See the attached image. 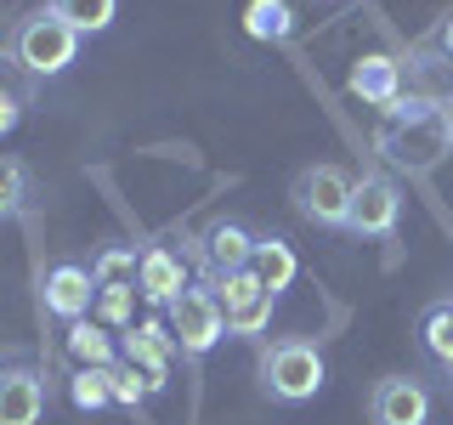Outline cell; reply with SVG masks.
Segmentation results:
<instances>
[{"label": "cell", "mask_w": 453, "mask_h": 425, "mask_svg": "<svg viewBox=\"0 0 453 425\" xmlns=\"http://www.w3.org/2000/svg\"><path fill=\"white\" fill-rule=\"evenodd\" d=\"M374 153L408 176H425L453 153V108L425 103V97H396L374 131Z\"/></svg>", "instance_id": "6da1fadb"}, {"label": "cell", "mask_w": 453, "mask_h": 425, "mask_svg": "<svg viewBox=\"0 0 453 425\" xmlns=\"http://www.w3.org/2000/svg\"><path fill=\"white\" fill-rule=\"evenodd\" d=\"M12 57H18L23 74L51 80V74H63V68L80 57V35L57 18L51 6H40V12H28V18L18 23V35H12Z\"/></svg>", "instance_id": "7a4b0ae2"}, {"label": "cell", "mask_w": 453, "mask_h": 425, "mask_svg": "<svg viewBox=\"0 0 453 425\" xmlns=\"http://www.w3.org/2000/svg\"><path fill=\"white\" fill-rule=\"evenodd\" d=\"M261 386L278 403H306L323 386V352L311 340H273L261 352Z\"/></svg>", "instance_id": "3957f363"}, {"label": "cell", "mask_w": 453, "mask_h": 425, "mask_svg": "<svg viewBox=\"0 0 453 425\" xmlns=\"http://www.w3.org/2000/svg\"><path fill=\"white\" fill-rule=\"evenodd\" d=\"M351 193H357V182L346 176L340 165H306L301 176H295V210H301L306 221H318V227H346L351 221Z\"/></svg>", "instance_id": "277c9868"}, {"label": "cell", "mask_w": 453, "mask_h": 425, "mask_svg": "<svg viewBox=\"0 0 453 425\" xmlns=\"http://www.w3.org/2000/svg\"><path fill=\"white\" fill-rule=\"evenodd\" d=\"M165 323H170V335H176V352H188V358H204L226 335V312L216 301V290H181L176 301L165 306Z\"/></svg>", "instance_id": "5b68a950"}, {"label": "cell", "mask_w": 453, "mask_h": 425, "mask_svg": "<svg viewBox=\"0 0 453 425\" xmlns=\"http://www.w3.org/2000/svg\"><path fill=\"white\" fill-rule=\"evenodd\" d=\"M396 216H403V193H396V182L391 176H363L357 182V193H351V221H346V233H357V238H386Z\"/></svg>", "instance_id": "8992f818"}, {"label": "cell", "mask_w": 453, "mask_h": 425, "mask_svg": "<svg viewBox=\"0 0 453 425\" xmlns=\"http://www.w3.org/2000/svg\"><path fill=\"white\" fill-rule=\"evenodd\" d=\"M250 255H255V233H250V227H238V221H216L204 238H198V273H204L210 283H221V278L244 273Z\"/></svg>", "instance_id": "52a82bcc"}, {"label": "cell", "mask_w": 453, "mask_h": 425, "mask_svg": "<svg viewBox=\"0 0 453 425\" xmlns=\"http://www.w3.org/2000/svg\"><path fill=\"white\" fill-rule=\"evenodd\" d=\"M40 290H46V312H51V318H63V323H80V318H91V312H96V278H91V267L57 261Z\"/></svg>", "instance_id": "ba28073f"}, {"label": "cell", "mask_w": 453, "mask_h": 425, "mask_svg": "<svg viewBox=\"0 0 453 425\" xmlns=\"http://www.w3.org/2000/svg\"><path fill=\"white\" fill-rule=\"evenodd\" d=\"M368 414H374V425H425V420H431V397H425L419 380L391 375V380H380V386H374Z\"/></svg>", "instance_id": "9c48e42d"}, {"label": "cell", "mask_w": 453, "mask_h": 425, "mask_svg": "<svg viewBox=\"0 0 453 425\" xmlns=\"http://www.w3.org/2000/svg\"><path fill=\"white\" fill-rule=\"evenodd\" d=\"M170 358H176V335H170V323L148 318V323H136V329H125V363H136L142 375H148L153 391L165 386Z\"/></svg>", "instance_id": "30bf717a"}, {"label": "cell", "mask_w": 453, "mask_h": 425, "mask_svg": "<svg viewBox=\"0 0 453 425\" xmlns=\"http://www.w3.org/2000/svg\"><path fill=\"white\" fill-rule=\"evenodd\" d=\"M403 85H408L403 63H396V57H386V51H368L363 63L346 74V91H351V97H363V103H368V108H380V113H386L396 97H403Z\"/></svg>", "instance_id": "8fae6325"}, {"label": "cell", "mask_w": 453, "mask_h": 425, "mask_svg": "<svg viewBox=\"0 0 453 425\" xmlns=\"http://www.w3.org/2000/svg\"><path fill=\"white\" fill-rule=\"evenodd\" d=\"M136 290L148 295L153 306H170L181 290H188V261H181L170 244H148L142 250V267H136Z\"/></svg>", "instance_id": "7c38bea8"}, {"label": "cell", "mask_w": 453, "mask_h": 425, "mask_svg": "<svg viewBox=\"0 0 453 425\" xmlns=\"http://www.w3.org/2000/svg\"><path fill=\"white\" fill-rule=\"evenodd\" d=\"M46 380L35 368H0V425H40Z\"/></svg>", "instance_id": "4fadbf2b"}, {"label": "cell", "mask_w": 453, "mask_h": 425, "mask_svg": "<svg viewBox=\"0 0 453 425\" xmlns=\"http://www.w3.org/2000/svg\"><path fill=\"white\" fill-rule=\"evenodd\" d=\"M403 74H408V97H425V103L453 108V57H442L436 46H425V51H414L403 63Z\"/></svg>", "instance_id": "5bb4252c"}, {"label": "cell", "mask_w": 453, "mask_h": 425, "mask_svg": "<svg viewBox=\"0 0 453 425\" xmlns=\"http://www.w3.org/2000/svg\"><path fill=\"white\" fill-rule=\"evenodd\" d=\"M250 273L261 278V290L283 295L295 283V273H301V261H295V250L283 244L278 233H261V238H255V255H250Z\"/></svg>", "instance_id": "9a60e30c"}, {"label": "cell", "mask_w": 453, "mask_h": 425, "mask_svg": "<svg viewBox=\"0 0 453 425\" xmlns=\"http://www.w3.org/2000/svg\"><path fill=\"white\" fill-rule=\"evenodd\" d=\"M68 358H74L80 368H113L119 363V346H113L108 323H96V318L68 323Z\"/></svg>", "instance_id": "2e32d148"}, {"label": "cell", "mask_w": 453, "mask_h": 425, "mask_svg": "<svg viewBox=\"0 0 453 425\" xmlns=\"http://www.w3.org/2000/svg\"><path fill=\"white\" fill-rule=\"evenodd\" d=\"M244 35L250 40H289L295 35V12H289V0H250L244 6Z\"/></svg>", "instance_id": "e0dca14e"}, {"label": "cell", "mask_w": 453, "mask_h": 425, "mask_svg": "<svg viewBox=\"0 0 453 425\" xmlns=\"http://www.w3.org/2000/svg\"><path fill=\"white\" fill-rule=\"evenodd\" d=\"M46 6L74 28V35H103L113 23V12H119V0H46Z\"/></svg>", "instance_id": "ac0fdd59"}, {"label": "cell", "mask_w": 453, "mask_h": 425, "mask_svg": "<svg viewBox=\"0 0 453 425\" xmlns=\"http://www.w3.org/2000/svg\"><path fill=\"white\" fill-rule=\"evenodd\" d=\"M136 267H142L136 250L103 244V250H96V261H91V278H96V290H119V283H136Z\"/></svg>", "instance_id": "d6986e66"}, {"label": "cell", "mask_w": 453, "mask_h": 425, "mask_svg": "<svg viewBox=\"0 0 453 425\" xmlns=\"http://www.w3.org/2000/svg\"><path fill=\"white\" fill-rule=\"evenodd\" d=\"M273 306H278V295L273 290H261V295H250V301H238V306H226V335H266L273 329Z\"/></svg>", "instance_id": "ffe728a7"}, {"label": "cell", "mask_w": 453, "mask_h": 425, "mask_svg": "<svg viewBox=\"0 0 453 425\" xmlns=\"http://www.w3.org/2000/svg\"><path fill=\"white\" fill-rule=\"evenodd\" d=\"M425 352H431L436 363H448L453 368V301H442V306H431L425 312Z\"/></svg>", "instance_id": "44dd1931"}, {"label": "cell", "mask_w": 453, "mask_h": 425, "mask_svg": "<svg viewBox=\"0 0 453 425\" xmlns=\"http://www.w3.org/2000/svg\"><path fill=\"white\" fill-rule=\"evenodd\" d=\"M23 205H28V170L18 159H0V221L23 216Z\"/></svg>", "instance_id": "7402d4cb"}, {"label": "cell", "mask_w": 453, "mask_h": 425, "mask_svg": "<svg viewBox=\"0 0 453 425\" xmlns=\"http://www.w3.org/2000/svg\"><path fill=\"white\" fill-rule=\"evenodd\" d=\"M68 397H74V408H103V403H113L108 368H74V375H68Z\"/></svg>", "instance_id": "603a6c76"}, {"label": "cell", "mask_w": 453, "mask_h": 425, "mask_svg": "<svg viewBox=\"0 0 453 425\" xmlns=\"http://www.w3.org/2000/svg\"><path fill=\"white\" fill-rule=\"evenodd\" d=\"M108 391H113V403L136 408V403H142V397H148L153 386H148V375H142L136 363H113V368H108Z\"/></svg>", "instance_id": "cb8c5ba5"}, {"label": "cell", "mask_w": 453, "mask_h": 425, "mask_svg": "<svg viewBox=\"0 0 453 425\" xmlns=\"http://www.w3.org/2000/svg\"><path fill=\"white\" fill-rule=\"evenodd\" d=\"M131 295H142L136 283H119V290H96V323H113V329H125V323H131Z\"/></svg>", "instance_id": "d4e9b609"}, {"label": "cell", "mask_w": 453, "mask_h": 425, "mask_svg": "<svg viewBox=\"0 0 453 425\" xmlns=\"http://www.w3.org/2000/svg\"><path fill=\"white\" fill-rule=\"evenodd\" d=\"M18 120H23V97L12 91V85H0V136L18 131Z\"/></svg>", "instance_id": "484cf974"}, {"label": "cell", "mask_w": 453, "mask_h": 425, "mask_svg": "<svg viewBox=\"0 0 453 425\" xmlns=\"http://www.w3.org/2000/svg\"><path fill=\"white\" fill-rule=\"evenodd\" d=\"M431 46H436V51H442V57H453V12H448V18H442V23H436V35H431Z\"/></svg>", "instance_id": "4316f807"}]
</instances>
